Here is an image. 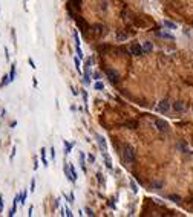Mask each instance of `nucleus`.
<instances>
[{
	"label": "nucleus",
	"instance_id": "0eeeda50",
	"mask_svg": "<svg viewBox=\"0 0 193 217\" xmlns=\"http://www.w3.org/2000/svg\"><path fill=\"white\" fill-rule=\"evenodd\" d=\"M16 73H17V67H16V63H11V70H9V83L16 80Z\"/></svg>",
	"mask_w": 193,
	"mask_h": 217
},
{
	"label": "nucleus",
	"instance_id": "412c9836",
	"mask_svg": "<svg viewBox=\"0 0 193 217\" xmlns=\"http://www.w3.org/2000/svg\"><path fill=\"white\" fill-rule=\"evenodd\" d=\"M9 83V77L8 75H3V78H2V83H0V87H5L6 84Z\"/></svg>",
	"mask_w": 193,
	"mask_h": 217
},
{
	"label": "nucleus",
	"instance_id": "f257e3e1",
	"mask_svg": "<svg viewBox=\"0 0 193 217\" xmlns=\"http://www.w3.org/2000/svg\"><path fill=\"white\" fill-rule=\"evenodd\" d=\"M123 159L127 165L135 161V148L129 144H123Z\"/></svg>",
	"mask_w": 193,
	"mask_h": 217
},
{
	"label": "nucleus",
	"instance_id": "2f4dec72",
	"mask_svg": "<svg viewBox=\"0 0 193 217\" xmlns=\"http://www.w3.org/2000/svg\"><path fill=\"white\" fill-rule=\"evenodd\" d=\"M3 211V196H0V213Z\"/></svg>",
	"mask_w": 193,
	"mask_h": 217
},
{
	"label": "nucleus",
	"instance_id": "79ce46f5",
	"mask_svg": "<svg viewBox=\"0 0 193 217\" xmlns=\"http://www.w3.org/2000/svg\"><path fill=\"white\" fill-rule=\"evenodd\" d=\"M16 125H17V121H12V123H11V127H12V128H14Z\"/></svg>",
	"mask_w": 193,
	"mask_h": 217
},
{
	"label": "nucleus",
	"instance_id": "1a4fd4ad",
	"mask_svg": "<svg viewBox=\"0 0 193 217\" xmlns=\"http://www.w3.org/2000/svg\"><path fill=\"white\" fill-rule=\"evenodd\" d=\"M63 144H64V154H69L72 151V147L75 145V142H68V141H63Z\"/></svg>",
	"mask_w": 193,
	"mask_h": 217
},
{
	"label": "nucleus",
	"instance_id": "2eb2a0df",
	"mask_svg": "<svg viewBox=\"0 0 193 217\" xmlns=\"http://www.w3.org/2000/svg\"><path fill=\"white\" fill-rule=\"evenodd\" d=\"M164 26L169 29H176V25L173 22H170V20H164Z\"/></svg>",
	"mask_w": 193,
	"mask_h": 217
},
{
	"label": "nucleus",
	"instance_id": "4be33fe9",
	"mask_svg": "<svg viewBox=\"0 0 193 217\" xmlns=\"http://www.w3.org/2000/svg\"><path fill=\"white\" fill-rule=\"evenodd\" d=\"M97 179H98V182H100V185L104 187V178H103L101 173H97Z\"/></svg>",
	"mask_w": 193,
	"mask_h": 217
},
{
	"label": "nucleus",
	"instance_id": "5701e85b",
	"mask_svg": "<svg viewBox=\"0 0 193 217\" xmlns=\"http://www.w3.org/2000/svg\"><path fill=\"white\" fill-rule=\"evenodd\" d=\"M74 61H75V69H77V72H81V63H80V58H75Z\"/></svg>",
	"mask_w": 193,
	"mask_h": 217
},
{
	"label": "nucleus",
	"instance_id": "bb28decb",
	"mask_svg": "<svg viewBox=\"0 0 193 217\" xmlns=\"http://www.w3.org/2000/svg\"><path fill=\"white\" fill-rule=\"evenodd\" d=\"M130 187H132V191H134V193H136V191H138V185L135 184L134 180H130Z\"/></svg>",
	"mask_w": 193,
	"mask_h": 217
},
{
	"label": "nucleus",
	"instance_id": "c9c22d12",
	"mask_svg": "<svg viewBox=\"0 0 193 217\" xmlns=\"http://www.w3.org/2000/svg\"><path fill=\"white\" fill-rule=\"evenodd\" d=\"M51 158H52V159H55V150H54V147L51 148Z\"/></svg>",
	"mask_w": 193,
	"mask_h": 217
},
{
	"label": "nucleus",
	"instance_id": "ea45409f",
	"mask_svg": "<svg viewBox=\"0 0 193 217\" xmlns=\"http://www.w3.org/2000/svg\"><path fill=\"white\" fill-rule=\"evenodd\" d=\"M32 84H34V87H37V86H38V83H37V80H35V77L32 78Z\"/></svg>",
	"mask_w": 193,
	"mask_h": 217
},
{
	"label": "nucleus",
	"instance_id": "423d86ee",
	"mask_svg": "<svg viewBox=\"0 0 193 217\" xmlns=\"http://www.w3.org/2000/svg\"><path fill=\"white\" fill-rule=\"evenodd\" d=\"M97 141H98V144H100V148H101V151L106 153L107 151V144H106V139L103 136H97Z\"/></svg>",
	"mask_w": 193,
	"mask_h": 217
},
{
	"label": "nucleus",
	"instance_id": "7ed1b4c3",
	"mask_svg": "<svg viewBox=\"0 0 193 217\" xmlns=\"http://www.w3.org/2000/svg\"><path fill=\"white\" fill-rule=\"evenodd\" d=\"M130 54L132 55H135V57H141L144 51H143V46L141 44H138V43H134L130 46Z\"/></svg>",
	"mask_w": 193,
	"mask_h": 217
},
{
	"label": "nucleus",
	"instance_id": "473e14b6",
	"mask_svg": "<svg viewBox=\"0 0 193 217\" xmlns=\"http://www.w3.org/2000/svg\"><path fill=\"white\" fill-rule=\"evenodd\" d=\"M5 57H6V61H9V52H8V47H5Z\"/></svg>",
	"mask_w": 193,
	"mask_h": 217
},
{
	"label": "nucleus",
	"instance_id": "c756f323",
	"mask_svg": "<svg viewBox=\"0 0 193 217\" xmlns=\"http://www.w3.org/2000/svg\"><path fill=\"white\" fill-rule=\"evenodd\" d=\"M28 63H29V66L32 67V69H35V67H37V66H35V63H34V60H32V58H28Z\"/></svg>",
	"mask_w": 193,
	"mask_h": 217
},
{
	"label": "nucleus",
	"instance_id": "a19ab883",
	"mask_svg": "<svg viewBox=\"0 0 193 217\" xmlns=\"http://www.w3.org/2000/svg\"><path fill=\"white\" fill-rule=\"evenodd\" d=\"M64 213H66V216H69V217H72V211H71V209H66Z\"/></svg>",
	"mask_w": 193,
	"mask_h": 217
},
{
	"label": "nucleus",
	"instance_id": "dca6fc26",
	"mask_svg": "<svg viewBox=\"0 0 193 217\" xmlns=\"http://www.w3.org/2000/svg\"><path fill=\"white\" fill-rule=\"evenodd\" d=\"M90 58H86V63H84V73H89L90 72Z\"/></svg>",
	"mask_w": 193,
	"mask_h": 217
},
{
	"label": "nucleus",
	"instance_id": "9b49d317",
	"mask_svg": "<svg viewBox=\"0 0 193 217\" xmlns=\"http://www.w3.org/2000/svg\"><path fill=\"white\" fill-rule=\"evenodd\" d=\"M40 154H42V164L45 167H48V159H46V148H42L40 150Z\"/></svg>",
	"mask_w": 193,
	"mask_h": 217
},
{
	"label": "nucleus",
	"instance_id": "72a5a7b5",
	"mask_svg": "<svg viewBox=\"0 0 193 217\" xmlns=\"http://www.w3.org/2000/svg\"><path fill=\"white\" fill-rule=\"evenodd\" d=\"M94 29H95V32H98V34H101V32H103V31H101V29H103V26H95Z\"/></svg>",
	"mask_w": 193,
	"mask_h": 217
},
{
	"label": "nucleus",
	"instance_id": "c85d7f7f",
	"mask_svg": "<svg viewBox=\"0 0 193 217\" xmlns=\"http://www.w3.org/2000/svg\"><path fill=\"white\" fill-rule=\"evenodd\" d=\"M29 191H35V179L31 180V188H29Z\"/></svg>",
	"mask_w": 193,
	"mask_h": 217
},
{
	"label": "nucleus",
	"instance_id": "f8f14e48",
	"mask_svg": "<svg viewBox=\"0 0 193 217\" xmlns=\"http://www.w3.org/2000/svg\"><path fill=\"white\" fill-rule=\"evenodd\" d=\"M69 170H71V176H72V182H75L77 180V171H75V167L72 165V164H69Z\"/></svg>",
	"mask_w": 193,
	"mask_h": 217
},
{
	"label": "nucleus",
	"instance_id": "7c9ffc66",
	"mask_svg": "<svg viewBox=\"0 0 193 217\" xmlns=\"http://www.w3.org/2000/svg\"><path fill=\"white\" fill-rule=\"evenodd\" d=\"M74 200H75V196H74V193H71V194H69L68 202H69V203H74Z\"/></svg>",
	"mask_w": 193,
	"mask_h": 217
},
{
	"label": "nucleus",
	"instance_id": "a878e982",
	"mask_svg": "<svg viewBox=\"0 0 193 217\" xmlns=\"http://www.w3.org/2000/svg\"><path fill=\"white\" fill-rule=\"evenodd\" d=\"M81 97H83L84 106H86V104H88V92H86V90H83V92H81Z\"/></svg>",
	"mask_w": 193,
	"mask_h": 217
},
{
	"label": "nucleus",
	"instance_id": "39448f33",
	"mask_svg": "<svg viewBox=\"0 0 193 217\" xmlns=\"http://www.w3.org/2000/svg\"><path fill=\"white\" fill-rule=\"evenodd\" d=\"M155 125H156V128L159 132H167L169 130V124L165 123V121H163V119H156L155 121Z\"/></svg>",
	"mask_w": 193,
	"mask_h": 217
},
{
	"label": "nucleus",
	"instance_id": "ddd939ff",
	"mask_svg": "<svg viewBox=\"0 0 193 217\" xmlns=\"http://www.w3.org/2000/svg\"><path fill=\"white\" fill-rule=\"evenodd\" d=\"M173 108L176 112H182L184 110V104L181 103V101H176V103H173Z\"/></svg>",
	"mask_w": 193,
	"mask_h": 217
},
{
	"label": "nucleus",
	"instance_id": "6ab92c4d",
	"mask_svg": "<svg viewBox=\"0 0 193 217\" xmlns=\"http://www.w3.org/2000/svg\"><path fill=\"white\" fill-rule=\"evenodd\" d=\"M169 199H170L172 202H175V203H179V202H181V197H179V196H176V194H170Z\"/></svg>",
	"mask_w": 193,
	"mask_h": 217
},
{
	"label": "nucleus",
	"instance_id": "e433bc0d",
	"mask_svg": "<svg viewBox=\"0 0 193 217\" xmlns=\"http://www.w3.org/2000/svg\"><path fill=\"white\" fill-rule=\"evenodd\" d=\"M37 168H38V161H37V158L34 159V170L37 171Z\"/></svg>",
	"mask_w": 193,
	"mask_h": 217
},
{
	"label": "nucleus",
	"instance_id": "a211bd4d",
	"mask_svg": "<svg viewBox=\"0 0 193 217\" xmlns=\"http://www.w3.org/2000/svg\"><path fill=\"white\" fill-rule=\"evenodd\" d=\"M64 174L68 176V180L72 182V176H71V170H69V164H66V165H64Z\"/></svg>",
	"mask_w": 193,
	"mask_h": 217
},
{
	"label": "nucleus",
	"instance_id": "4c0bfd02",
	"mask_svg": "<svg viewBox=\"0 0 193 217\" xmlns=\"http://www.w3.org/2000/svg\"><path fill=\"white\" fill-rule=\"evenodd\" d=\"M88 159H89V162H95V158H94L92 154H89V156H88Z\"/></svg>",
	"mask_w": 193,
	"mask_h": 217
},
{
	"label": "nucleus",
	"instance_id": "b1692460",
	"mask_svg": "<svg viewBox=\"0 0 193 217\" xmlns=\"http://www.w3.org/2000/svg\"><path fill=\"white\" fill-rule=\"evenodd\" d=\"M89 81H90L89 73H84V75H83V84H84V86H88V84H89Z\"/></svg>",
	"mask_w": 193,
	"mask_h": 217
},
{
	"label": "nucleus",
	"instance_id": "4468645a",
	"mask_svg": "<svg viewBox=\"0 0 193 217\" xmlns=\"http://www.w3.org/2000/svg\"><path fill=\"white\" fill-rule=\"evenodd\" d=\"M26 197H28V191H26V190H23V191L20 193V203H22V205H25Z\"/></svg>",
	"mask_w": 193,
	"mask_h": 217
},
{
	"label": "nucleus",
	"instance_id": "cd10ccee",
	"mask_svg": "<svg viewBox=\"0 0 193 217\" xmlns=\"http://www.w3.org/2000/svg\"><path fill=\"white\" fill-rule=\"evenodd\" d=\"M16 151H17V147L14 145V147H12V151H11V156H9V161H12V159H14V156H16Z\"/></svg>",
	"mask_w": 193,
	"mask_h": 217
},
{
	"label": "nucleus",
	"instance_id": "6e6552de",
	"mask_svg": "<svg viewBox=\"0 0 193 217\" xmlns=\"http://www.w3.org/2000/svg\"><path fill=\"white\" fill-rule=\"evenodd\" d=\"M143 51H144V54H149V52L153 51V44H152V42H144L143 43Z\"/></svg>",
	"mask_w": 193,
	"mask_h": 217
},
{
	"label": "nucleus",
	"instance_id": "20e7f679",
	"mask_svg": "<svg viewBox=\"0 0 193 217\" xmlns=\"http://www.w3.org/2000/svg\"><path fill=\"white\" fill-rule=\"evenodd\" d=\"M170 108V103L167 99H163V101H159L158 103V106H156V112H159V113H165Z\"/></svg>",
	"mask_w": 193,
	"mask_h": 217
},
{
	"label": "nucleus",
	"instance_id": "f704fd0d",
	"mask_svg": "<svg viewBox=\"0 0 193 217\" xmlns=\"http://www.w3.org/2000/svg\"><path fill=\"white\" fill-rule=\"evenodd\" d=\"M86 214H88V216H94V211H92L90 208H86Z\"/></svg>",
	"mask_w": 193,
	"mask_h": 217
},
{
	"label": "nucleus",
	"instance_id": "393cba45",
	"mask_svg": "<svg viewBox=\"0 0 193 217\" xmlns=\"http://www.w3.org/2000/svg\"><path fill=\"white\" fill-rule=\"evenodd\" d=\"M159 35H161V37H164V38H172V40L175 38V37L172 35V34H169V32H159Z\"/></svg>",
	"mask_w": 193,
	"mask_h": 217
},
{
	"label": "nucleus",
	"instance_id": "f3484780",
	"mask_svg": "<svg viewBox=\"0 0 193 217\" xmlns=\"http://www.w3.org/2000/svg\"><path fill=\"white\" fill-rule=\"evenodd\" d=\"M94 87H95V90H103V89H104V84H103L100 80H97L95 84H94Z\"/></svg>",
	"mask_w": 193,
	"mask_h": 217
},
{
	"label": "nucleus",
	"instance_id": "aec40b11",
	"mask_svg": "<svg viewBox=\"0 0 193 217\" xmlns=\"http://www.w3.org/2000/svg\"><path fill=\"white\" fill-rule=\"evenodd\" d=\"M117 38H118V40H126V38H127V34L118 31V32H117Z\"/></svg>",
	"mask_w": 193,
	"mask_h": 217
},
{
	"label": "nucleus",
	"instance_id": "58836bf2",
	"mask_svg": "<svg viewBox=\"0 0 193 217\" xmlns=\"http://www.w3.org/2000/svg\"><path fill=\"white\" fill-rule=\"evenodd\" d=\"M94 80H95V81H97V80H100V73H98V72H95V73H94Z\"/></svg>",
	"mask_w": 193,
	"mask_h": 217
},
{
	"label": "nucleus",
	"instance_id": "9d476101",
	"mask_svg": "<svg viewBox=\"0 0 193 217\" xmlns=\"http://www.w3.org/2000/svg\"><path fill=\"white\" fill-rule=\"evenodd\" d=\"M103 156H104V165H106V167H107L109 170H110V168L114 167V165H112V159H110L109 156H107V153H103Z\"/></svg>",
	"mask_w": 193,
	"mask_h": 217
},
{
	"label": "nucleus",
	"instance_id": "f03ea898",
	"mask_svg": "<svg viewBox=\"0 0 193 217\" xmlns=\"http://www.w3.org/2000/svg\"><path fill=\"white\" fill-rule=\"evenodd\" d=\"M106 75H107L110 83H114V84H117L119 81V73L117 70H114V69H107V70H106Z\"/></svg>",
	"mask_w": 193,
	"mask_h": 217
}]
</instances>
